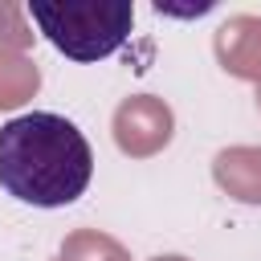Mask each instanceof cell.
Listing matches in <instances>:
<instances>
[{"mask_svg":"<svg viewBox=\"0 0 261 261\" xmlns=\"http://www.w3.org/2000/svg\"><path fill=\"white\" fill-rule=\"evenodd\" d=\"M29 16L69 61L110 57L135 24V8L126 0H33Z\"/></svg>","mask_w":261,"mask_h":261,"instance_id":"cell-2","label":"cell"},{"mask_svg":"<svg viewBox=\"0 0 261 261\" xmlns=\"http://www.w3.org/2000/svg\"><path fill=\"white\" fill-rule=\"evenodd\" d=\"M94 175L86 135L49 110L20 114L0 126V188L33 208L73 204Z\"/></svg>","mask_w":261,"mask_h":261,"instance_id":"cell-1","label":"cell"}]
</instances>
